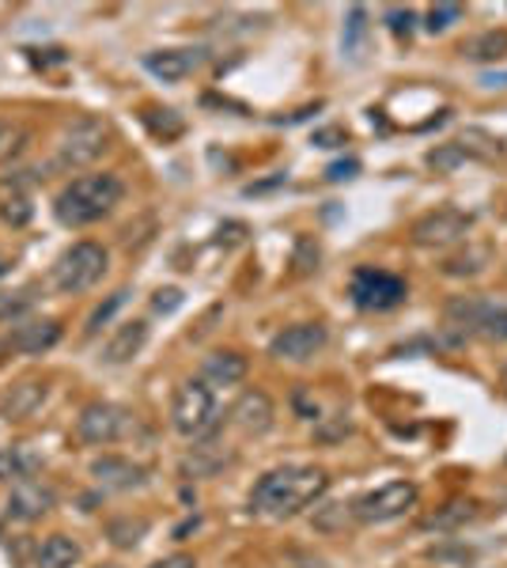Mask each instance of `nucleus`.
I'll return each mask as SVG.
<instances>
[{"label": "nucleus", "instance_id": "nucleus-6", "mask_svg": "<svg viewBox=\"0 0 507 568\" xmlns=\"http://www.w3.org/2000/svg\"><path fill=\"white\" fill-rule=\"evenodd\" d=\"M348 300L367 315H383V311H394L409 300V284L398 273L379 270V265H356L348 277Z\"/></svg>", "mask_w": 507, "mask_h": 568}, {"label": "nucleus", "instance_id": "nucleus-31", "mask_svg": "<svg viewBox=\"0 0 507 568\" xmlns=\"http://www.w3.org/2000/svg\"><path fill=\"white\" fill-rule=\"evenodd\" d=\"M125 300H129V288H118L114 296H107L103 304L91 311V318H88V337H91V334H99V329H103V326L110 323V318H114V311H122V307H125Z\"/></svg>", "mask_w": 507, "mask_h": 568}, {"label": "nucleus", "instance_id": "nucleus-15", "mask_svg": "<svg viewBox=\"0 0 507 568\" xmlns=\"http://www.w3.org/2000/svg\"><path fill=\"white\" fill-rule=\"evenodd\" d=\"M53 504H58V497H53L50 485L39 478H27L12 485V493H8V500H4V516L16 519V524H34Z\"/></svg>", "mask_w": 507, "mask_h": 568}, {"label": "nucleus", "instance_id": "nucleus-2", "mask_svg": "<svg viewBox=\"0 0 507 568\" xmlns=\"http://www.w3.org/2000/svg\"><path fill=\"white\" fill-rule=\"evenodd\" d=\"M125 197V186L110 171H95V175H80L61 190L53 201V216L64 227H88L99 224L103 216L114 213V205Z\"/></svg>", "mask_w": 507, "mask_h": 568}, {"label": "nucleus", "instance_id": "nucleus-28", "mask_svg": "<svg viewBox=\"0 0 507 568\" xmlns=\"http://www.w3.org/2000/svg\"><path fill=\"white\" fill-rule=\"evenodd\" d=\"M23 149H27V130L20 122H12V118H0V168L12 163Z\"/></svg>", "mask_w": 507, "mask_h": 568}, {"label": "nucleus", "instance_id": "nucleus-14", "mask_svg": "<svg viewBox=\"0 0 507 568\" xmlns=\"http://www.w3.org/2000/svg\"><path fill=\"white\" fill-rule=\"evenodd\" d=\"M88 474L103 493H133L149 485V470L141 463L125 459V455H103V459L91 463Z\"/></svg>", "mask_w": 507, "mask_h": 568}, {"label": "nucleus", "instance_id": "nucleus-29", "mask_svg": "<svg viewBox=\"0 0 507 568\" xmlns=\"http://www.w3.org/2000/svg\"><path fill=\"white\" fill-rule=\"evenodd\" d=\"M34 288H12V292H0V323H16L23 318L27 311L34 307Z\"/></svg>", "mask_w": 507, "mask_h": 568}, {"label": "nucleus", "instance_id": "nucleus-18", "mask_svg": "<svg viewBox=\"0 0 507 568\" xmlns=\"http://www.w3.org/2000/svg\"><path fill=\"white\" fill-rule=\"evenodd\" d=\"M235 463V452L227 444H220V439H205V444H197L193 452L182 459V478H216L224 466Z\"/></svg>", "mask_w": 507, "mask_h": 568}, {"label": "nucleus", "instance_id": "nucleus-13", "mask_svg": "<svg viewBox=\"0 0 507 568\" xmlns=\"http://www.w3.org/2000/svg\"><path fill=\"white\" fill-rule=\"evenodd\" d=\"M205 61H209V53L201 50V45H171V50L144 53L141 65L149 69L155 80H163V84H179V80L193 77Z\"/></svg>", "mask_w": 507, "mask_h": 568}, {"label": "nucleus", "instance_id": "nucleus-20", "mask_svg": "<svg viewBox=\"0 0 507 568\" xmlns=\"http://www.w3.org/2000/svg\"><path fill=\"white\" fill-rule=\"evenodd\" d=\"M144 342H149V323H144V318L122 323L114 329V337L103 345V356H99V361H103V364H125V361H133V356L144 349Z\"/></svg>", "mask_w": 507, "mask_h": 568}, {"label": "nucleus", "instance_id": "nucleus-21", "mask_svg": "<svg viewBox=\"0 0 507 568\" xmlns=\"http://www.w3.org/2000/svg\"><path fill=\"white\" fill-rule=\"evenodd\" d=\"M42 470V455L27 444L0 447V481H27Z\"/></svg>", "mask_w": 507, "mask_h": 568}, {"label": "nucleus", "instance_id": "nucleus-4", "mask_svg": "<svg viewBox=\"0 0 507 568\" xmlns=\"http://www.w3.org/2000/svg\"><path fill=\"white\" fill-rule=\"evenodd\" d=\"M110 254L103 243L80 240L72 243L69 251H61V258L53 262V288L64 292V296H80V292L95 288L99 281L107 277Z\"/></svg>", "mask_w": 507, "mask_h": 568}, {"label": "nucleus", "instance_id": "nucleus-33", "mask_svg": "<svg viewBox=\"0 0 507 568\" xmlns=\"http://www.w3.org/2000/svg\"><path fill=\"white\" fill-rule=\"evenodd\" d=\"M485 258H488L485 251H466V254H458V258H450L444 270L450 273V277H463V273H481L485 270V265H481Z\"/></svg>", "mask_w": 507, "mask_h": 568}, {"label": "nucleus", "instance_id": "nucleus-35", "mask_svg": "<svg viewBox=\"0 0 507 568\" xmlns=\"http://www.w3.org/2000/svg\"><path fill=\"white\" fill-rule=\"evenodd\" d=\"M31 213H34V209H31V201L20 197V194H16V197L4 205V220H8V224H12V227H23L27 220H31Z\"/></svg>", "mask_w": 507, "mask_h": 568}, {"label": "nucleus", "instance_id": "nucleus-36", "mask_svg": "<svg viewBox=\"0 0 507 568\" xmlns=\"http://www.w3.org/2000/svg\"><path fill=\"white\" fill-rule=\"evenodd\" d=\"M179 307H182V292L179 288H160V292H155V300H152L155 315H171V311H179Z\"/></svg>", "mask_w": 507, "mask_h": 568}, {"label": "nucleus", "instance_id": "nucleus-3", "mask_svg": "<svg viewBox=\"0 0 507 568\" xmlns=\"http://www.w3.org/2000/svg\"><path fill=\"white\" fill-rule=\"evenodd\" d=\"M220 398L209 383L201 379H186L179 390H174V402H171V425L179 436L186 439H209L216 433L220 425Z\"/></svg>", "mask_w": 507, "mask_h": 568}, {"label": "nucleus", "instance_id": "nucleus-39", "mask_svg": "<svg viewBox=\"0 0 507 568\" xmlns=\"http://www.w3.org/2000/svg\"><path fill=\"white\" fill-rule=\"evenodd\" d=\"M149 568H197V561H193L190 554H171V557H163V561H155Z\"/></svg>", "mask_w": 507, "mask_h": 568}, {"label": "nucleus", "instance_id": "nucleus-5", "mask_svg": "<svg viewBox=\"0 0 507 568\" xmlns=\"http://www.w3.org/2000/svg\"><path fill=\"white\" fill-rule=\"evenodd\" d=\"M447 326L485 342H507V300L504 296H455L447 304Z\"/></svg>", "mask_w": 507, "mask_h": 568}, {"label": "nucleus", "instance_id": "nucleus-34", "mask_svg": "<svg viewBox=\"0 0 507 568\" xmlns=\"http://www.w3.org/2000/svg\"><path fill=\"white\" fill-rule=\"evenodd\" d=\"M474 504H447V511H439V516H432L424 527H447V524H463V519H474Z\"/></svg>", "mask_w": 507, "mask_h": 568}, {"label": "nucleus", "instance_id": "nucleus-10", "mask_svg": "<svg viewBox=\"0 0 507 568\" xmlns=\"http://www.w3.org/2000/svg\"><path fill=\"white\" fill-rule=\"evenodd\" d=\"M469 227H474V216L463 213V209H455V205L432 209V213H424L417 224H413V243L432 246V251H447V246L466 240Z\"/></svg>", "mask_w": 507, "mask_h": 568}, {"label": "nucleus", "instance_id": "nucleus-37", "mask_svg": "<svg viewBox=\"0 0 507 568\" xmlns=\"http://www.w3.org/2000/svg\"><path fill=\"white\" fill-rule=\"evenodd\" d=\"M356 175H359V160H356V155H348V160H337V163H329V168H326L329 182H345V179H356Z\"/></svg>", "mask_w": 507, "mask_h": 568}, {"label": "nucleus", "instance_id": "nucleus-17", "mask_svg": "<svg viewBox=\"0 0 507 568\" xmlns=\"http://www.w3.org/2000/svg\"><path fill=\"white\" fill-rule=\"evenodd\" d=\"M58 342H61L58 318H31V323H16L4 337L8 353H27V356H39L45 349H53Z\"/></svg>", "mask_w": 507, "mask_h": 568}, {"label": "nucleus", "instance_id": "nucleus-26", "mask_svg": "<svg viewBox=\"0 0 507 568\" xmlns=\"http://www.w3.org/2000/svg\"><path fill=\"white\" fill-rule=\"evenodd\" d=\"M144 535H149V519H141V516H136V519L122 516V519H114V524H107V538L118 549H133Z\"/></svg>", "mask_w": 507, "mask_h": 568}, {"label": "nucleus", "instance_id": "nucleus-32", "mask_svg": "<svg viewBox=\"0 0 507 568\" xmlns=\"http://www.w3.org/2000/svg\"><path fill=\"white\" fill-rule=\"evenodd\" d=\"M413 23H417V12L413 8H386V27H391L394 39H413Z\"/></svg>", "mask_w": 507, "mask_h": 568}, {"label": "nucleus", "instance_id": "nucleus-8", "mask_svg": "<svg viewBox=\"0 0 507 568\" xmlns=\"http://www.w3.org/2000/svg\"><path fill=\"white\" fill-rule=\"evenodd\" d=\"M496 155H504V141H496V136H488L485 130H466L458 141L450 144H436L428 155H424V163H428L436 175H450L455 168H463V163H474V160H496Z\"/></svg>", "mask_w": 507, "mask_h": 568}, {"label": "nucleus", "instance_id": "nucleus-42", "mask_svg": "<svg viewBox=\"0 0 507 568\" xmlns=\"http://www.w3.org/2000/svg\"><path fill=\"white\" fill-rule=\"evenodd\" d=\"M500 387H504V394H507V368H504V375H500Z\"/></svg>", "mask_w": 507, "mask_h": 568}, {"label": "nucleus", "instance_id": "nucleus-7", "mask_svg": "<svg viewBox=\"0 0 507 568\" xmlns=\"http://www.w3.org/2000/svg\"><path fill=\"white\" fill-rule=\"evenodd\" d=\"M417 497L420 489L413 481H386L379 489L356 497L348 504V511H353L356 524H394V519H402L417 504Z\"/></svg>", "mask_w": 507, "mask_h": 568}, {"label": "nucleus", "instance_id": "nucleus-1", "mask_svg": "<svg viewBox=\"0 0 507 568\" xmlns=\"http://www.w3.org/2000/svg\"><path fill=\"white\" fill-rule=\"evenodd\" d=\"M329 489V474L322 466H276L262 474L251 489V511L265 519H292L318 504Z\"/></svg>", "mask_w": 507, "mask_h": 568}, {"label": "nucleus", "instance_id": "nucleus-27", "mask_svg": "<svg viewBox=\"0 0 507 568\" xmlns=\"http://www.w3.org/2000/svg\"><path fill=\"white\" fill-rule=\"evenodd\" d=\"M45 402V383H20L12 394H8V414L12 417H31Z\"/></svg>", "mask_w": 507, "mask_h": 568}, {"label": "nucleus", "instance_id": "nucleus-43", "mask_svg": "<svg viewBox=\"0 0 507 568\" xmlns=\"http://www.w3.org/2000/svg\"><path fill=\"white\" fill-rule=\"evenodd\" d=\"M4 353H8V345H0V364H4Z\"/></svg>", "mask_w": 507, "mask_h": 568}, {"label": "nucleus", "instance_id": "nucleus-22", "mask_svg": "<svg viewBox=\"0 0 507 568\" xmlns=\"http://www.w3.org/2000/svg\"><path fill=\"white\" fill-rule=\"evenodd\" d=\"M84 549H80L77 538L69 535H50L42 538L39 554H34V568H77Z\"/></svg>", "mask_w": 507, "mask_h": 568}, {"label": "nucleus", "instance_id": "nucleus-40", "mask_svg": "<svg viewBox=\"0 0 507 568\" xmlns=\"http://www.w3.org/2000/svg\"><path fill=\"white\" fill-rule=\"evenodd\" d=\"M322 110V103H315V106H303V110H296V114H288V118H276V122H284V125H296V122H307L311 114H318Z\"/></svg>", "mask_w": 507, "mask_h": 568}, {"label": "nucleus", "instance_id": "nucleus-25", "mask_svg": "<svg viewBox=\"0 0 507 568\" xmlns=\"http://www.w3.org/2000/svg\"><path fill=\"white\" fill-rule=\"evenodd\" d=\"M144 125H149V133L160 136V141H174V136H182V130H186L179 110H171V106H149L144 110Z\"/></svg>", "mask_w": 507, "mask_h": 568}, {"label": "nucleus", "instance_id": "nucleus-9", "mask_svg": "<svg viewBox=\"0 0 507 568\" xmlns=\"http://www.w3.org/2000/svg\"><path fill=\"white\" fill-rule=\"evenodd\" d=\"M133 433V414L114 402H91V406L80 409L77 417V439L80 444L91 447H103V444H118L122 436Z\"/></svg>", "mask_w": 507, "mask_h": 568}, {"label": "nucleus", "instance_id": "nucleus-38", "mask_svg": "<svg viewBox=\"0 0 507 568\" xmlns=\"http://www.w3.org/2000/svg\"><path fill=\"white\" fill-rule=\"evenodd\" d=\"M311 144H315V149H341V144H348V133L341 130V125H329V130H318Z\"/></svg>", "mask_w": 507, "mask_h": 568}, {"label": "nucleus", "instance_id": "nucleus-11", "mask_svg": "<svg viewBox=\"0 0 507 568\" xmlns=\"http://www.w3.org/2000/svg\"><path fill=\"white\" fill-rule=\"evenodd\" d=\"M110 130L99 118H80L64 130L58 144V168H84V163L99 160L107 152Z\"/></svg>", "mask_w": 507, "mask_h": 568}, {"label": "nucleus", "instance_id": "nucleus-24", "mask_svg": "<svg viewBox=\"0 0 507 568\" xmlns=\"http://www.w3.org/2000/svg\"><path fill=\"white\" fill-rule=\"evenodd\" d=\"M364 39H367V8H348L345 16V31H341V50H345L348 61H359L364 53Z\"/></svg>", "mask_w": 507, "mask_h": 568}, {"label": "nucleus", "instance_id": "nucleus-19", "mask_svg": "<svg viewBox=\"0 0 507 568\" xmlns=\"http://www.w3.org/2000/svg\"><path fill=\"white\" fill-rule=\"evenodd\" d=\"M243 379H246V356L235 349H216L201 364V383H209L212 390L235 387V383H243Z\"/></svg>", "mask_w": 507, "mask_h": 568}, {"label": "nucleus", "instance_id": "nucleus-23", "mask_svg": "<svg viewBox=\"0 0 507 568\" xmlns=\"http://www.w3.org/2000/svg\"><path fill=\"white\" fill-rule=\"evenodd\" d=\"M463 58L466 61H500L507 58V31H485V34H477V39H469L463 45Z\"/></svg>", "mask_w": 507, "mask_h": 568}, {"label": "nucleus", "instance_id": "nucleus-41", "mask_svg": "<svg viewBox=\"0 0 507 568\" xmlns=\"http://www.w3.org/2000/svg\"><path fill=\"white\" fill-rule=\"evenodd\" d=\"M485 84H493V88L500 84V88H504V84H507V72H500V77H485Z\"/></svg>", "mask_w": 507, "mask_h": 568}, {"label": "nucleus", "instance_id": "nucleus-30", "mask_svg": "<svg viewBox=\"0 0 507 568\" xmlns=\"http://www.w3.org/2000/svg\"><path fill=\"white\" fill-rule=\"evenodd\" d=\"M463 16H466L463 4H436V8H428V16H424V31H428V34H444L458 20H463Z\"/></svg>", "mask_w": 507, "mask_h": 568}, {"label": "nucleus", "instance_id": "nucleus-16", "mask_svg": "<svg viewBox=\"0 0 507 568\" xmlns=\"http://www.w3.org/2000/svg\"><path fill=\"white\" fill-rule=\"evenodd\" d=\"M227 417H232V425L239 428V433L265 436L276 420V409H273V398L265 390H243L235 406L227 409Z\"/></svg>", "mask_w": 507, "mask_h": 568}, {"label": "nucleus", "instance_id": "nucleus-45", "mask_svg": "<svg viewBox=\"0 0 507 568\" xmlns=\"http://www.w3.org/2000/svg\"><path fill=\"white\" fill-rule=\"evenodd\" d=\"M0 535H4V524H0Z\"/></svg>", "mask_w": 507, "mask_h": 568}, {"label": "nucleus", "instance_id": "nucleus-12", "mask_svg": "<svg viewBox=\"0 0 507 568\" xmlns=\"http://www.w3.org/2000/svg\"><path fill=\"white\" fill-rule=\"evenodd\" d=\"M329 334L322 323H296V326H284L281 334L270 342V356L276 361H292V364H303L311 356H318L326 349Z\"/></svg>", "mask_w": 507, "mask_h": 568}, {"label": "nucleus", "instance_id": "nucleus-44", "mask_svg": "<svg viewBox=\"0 0 507 568\" xmlns=\"http://www.w3.org/2000/svg\"><path fill=\"white\" fill-rule=\"evenodd\" d=\"M99 568H118V565H99Z\"/></svg>", "mask_w": 507, "mask_h": 568}]
</instances>
